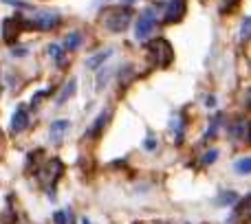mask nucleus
Returning <instances> with one entry per match:
<instances>
[{
	"mask_svg": "<svg viewBox=\"0 0 251 224\" xmlns=\"http://www.w3.org/2000/svg\"><path fill=\"white\" fill-rule=\"evenodd\" d=\"M130 22H132V9H128V7H113L104 13V24L113 33L126 31L130 26Z\"/></svg>",
	"mask_w": 251,
	"mask_h": 224,
	"instance_id": "obj_1",
	"label": "nucleus"
},
{
	"mask_svg": "<svg viewBox=\"0 0 251 224\" xmlns=\"http://www.w3.org/2000/svg\"><path fill=\"white\" fill-rule=\"evenodd\" d=\"M148 53H150V60L154 62L156 66H161V68L170 66V64H172V60H174L172 46H170L168 40H163V38L152 40V42L148 44Z\"/></svg>",
	"mask_w": 251,
	"mask_h": 224,
	"instance_id": "obj_2",
	"label": "nucleus"
},
{
	"mask_svg": "<svg viewBox=\"0 0 251 224\" xmlns=\"http://www.w3.org/2000/svg\"><path fill=\"white\" fill-rule=\"evenodd\" d=\"M156 24V13L152 7H148L146 11H141V16L137 18V29H134V38L137 40H146L150 35V31Z\"/></svg>",
	"mask_w": 251,
	"mask_h": 224,
	"instance_id": "obj_3",
	"label": "nucleus"
},
{
	"mask_svg": "<svg viewBox=\"0 0 251 224\" xmlns=\"http://www.w3.org/2000/svg\"><path fill=\"white\" fill-rule=\"evenodd\" d=\"M62 172H64V165H62V160L53 158L51 163H47V167L40 172V178H42V182H49V185H53V182H55L57 178L62 176Z\"/></svg>",
	"mask_w": 251,
	"mask_h": 224,
	"instance_id": "obj_4",
	"label": "nucleus"
},
{
	"mask_svg": "<svg viewBox=\"0 0 251 224\" xmlns=\"http://www.w3.org/2000/svg\"><path fill=\"white\" fill-rule=\"evenodd\" d=\"M33 24H38V29H55V26L60 24V13L40 11L33 16Z\"/></svg>",
	"mask_w": 251,
	"mask_h": 224,
	"instance_id": "obj_5",
	"label": "nucleus"
},
{
	"mask_svg": "<svg viewBox=\"0 0 251 224\" xmlns=\"http://www.w3.org/2000/svg\"><path fill=\"white\" fill-rule=\"evenodd\" d=\"M185 16V0H170L168 11H165V22H178Z\"/></svg>",
	"mask_w": 251,
	"mask_h": 224,
	"instance_id": "obj_6",
	"label": "nucleus"
},
{
	"mask_svg": "<svg viewBox=\"0 0 251 224\" xmlns=\"http://www.w3.org/2000/svg\"><path fill=\"white\" fill-rule=\"evenodd\" d=\"M18 31H20V24H18V18H7L2 22V38L7 44H13L18 40Z\"/></svg>",
	"mask_w": 251,
	"mask_h": 224,
	"instance_id": "obj_7",
	"label": "nucleus"
},
{
	"mask_svg": "<svg viewBox=\"0 0 251 224\" xmlns=\"http://www.w3.org/2000/svg\"><path fill=\"white\" fill-rule=\"evenodd\" d=\"M26 125H29V112H26L25 108H18L16 112H13V116H11V132L13 134L25 132Z\"/></svg>",
	"mask_w": 251,
	"mask_h": 224,
	"instance_id": "obj_8",
	"label": "nucleus"
},
{
	"mask_svg": "<svg viewBox=\"0 0 251 224\" xmlns=\"http://www.w3.org/2000/svg\"><path fill=\"white\" fill-rule=\"evenodd\" d=\"M66 130H69V121H53L51 130H49V136H51V141L60 143L62 136L66 134Z\"/></svg>",
	"mask_w": 251,
	"mask_h": 224,
	"instance_id": "obj_9",
	"label": "nucleus"
},
{
	"mask_svg": "<svg viewBox=\"0 0 251 224\" xmlns=\"http://www.w3.org/2000/svg\"><path fill=\"white\" fill-rule=\"evenodd\" d=\"M234 172L236 174H243V176L251 174V156H245V158L236 160V163H234Z\"/></svg>",
	"mask_w": 251,
	"mask_h": 224,
	"instance_id": "obj_10",
	"label": "nucleus"
},
{
	"mask_svg": "<svg viewBox=\"0 0 251 224\" xmlns=\"http://www.w3.org/2000/svg\"><path fill=\"white\" fill-rule=\"evenodd\" d=\"M79 42H82V35H79L77 31L69 33L66 35V40H64V51H75V48L79 46Z\"/></svg>",
	"mask_w": 251,
	"mask_h": 224,
	"instance_id": "obj_11",
	"label": "nucleus"
},
{
	"mask_svg": "<svg viewBox=\"0 0 251 224\" xmlns=\"http://www.w3.org/2000/svg\"><path fill=\"white\" fill-rule=\"evenodd\" d=\"M110 55H113V51H110V48H106L104 53H97V55H93L91 60L86 62V66H88V68H97V66H100L101 62H104L106 57H110Z\"/></svg>",
	"mask_w": 251,
	"mask_h": 224,
	"instance_id": "obj_12",
	"label": "nucleus"
},
{
	"mask_svg": "<svg viewBox=\"0 0 251 224\" xmlns=\"http://www.w3.org/2000/svg\"><path fill=\"white\" fill-rule=\"evenodd\" d=\"M106 121H108V110H104V114L97 116V121L93 123V128H91V132H88V136H97V134L101 132V128H104Z\"/></svg>",
	"mask_w": 251,
	"mask_h": 224,
	"instance_id": "obj_13",
	"label": "nucleus"
},
{
	"mask_svg": "<svg viewBox=\"0 0 251 224\" xmlns=\"http://www.w3.org/2000/svg\"><path fill=\"white\" fill-rule=\"evenodd\" d=\"M47 53L51 57H55L57 66H64V51H62V46H57V44H51V46L47 48Z\"/></svg>",
	"mask_w": 251,
	"mask_h": 224,
	"instance_id": "obj_14",
	"label": "nucleus"
},
{
	"mask_svg": "<svg viewBox=\"0 0 251 224\" xmlns=\"http://www.w3.org/2000/svg\"><path fill=\"white\" fill-rule=\"evenodd\" d=\"M75 86H77V82H75V79H71V82H69V86H66L64 90H62V97H60V99H57V104H64V101L69 99V97H73Z\"/></svg>",
	"mask_w": 251,
	"mask_h": 224,
	"instance_id": "obj_15",
	"label": "nucleus"
},
{
	"mask_svg": "<svg viewBox=\"0 0 251 224\" xmlns=\"http://www.w3.org/2000/svg\"><path fill=\"white\" fill-rule=\"evenodd\" d=\"M240 40H243V42L251 40V18H247V20L243 22V26H240Z\"/></svg>",
	"mask_w": 251,
	"mask_h": 224,
	"instance_id": "obj_16",
	"label": "nucleus"
},
{
	"mask_svg": "<svg viewBox=\"0 0 251 224\" xmlns=\"http://www.w3.org/2000/svg\"><path fill=\"white\" fill-rule=\"evenodd\" d=\"M55 222L57 224H69V213H66V211H57L55 213Z\"/></svg>",
	"mask_w": 251,
	"mask_h": 224,
	"instance_id": "obj_17",
	"label": "nucleus"
},
{
	"mask_svg": "<svg viewBox=\"0 0 251 224\" xmlns=\"http://www.w3.org/2000/svg\"><path fill=\"white\" fill-rule=\"evenodd\" d=\"M143 145H146V150H148V152H152V150H154V147H156V138L150 134V136L146 138V143H143Z\"/></svg>",
	"mask_w": 251,
	"mask_h": 224,
	"instance_id": "obj_18",
	"label": "nucleus"
},
{
	"mask_svg": "<svg viewBox=\"0 0 251 224\" xmlns=\"http://www.w3.org/2000/svg\"><path fill=\"white\" fill-rule=\"evenodd\" d=\"M214 158H216V152H212V154H207V156H205V158H203V163H212Z\"/></svg>",
	"mask_w": 251,
	"mask_h": 224,
	"instance_id": "obj_19",
	"label": "nucleus"
},
{
	"mask_svg": "<svg viewBox=\"0 0 251 224\" xmlns=\"http://www.w3.org/2000/svg\"><path fill=\"white\" fill-rule=\"evenodd\" d=\"M247 141L251 143V125H249V130H247Z\"/></svg>",
	"mask_w": 251,
	"mask_h": 224,
	"instance_id": "obj_20",
	"label": "nucleus"
},
{
	"mask_svg": "<svg viewBox=\"0 0 251 224\" xmlns=\"http://www.w3.org/2000/svg\"><path fill=\"white\" fill-rule=\"evenodd\" d=\"M128 2H130V0H128Z\"/></svg>",
	"mask_w": 251,
	"mask_h": 224,
	"instance_id": "obj_21",
	"label": "nucleus"
}]
</instances>
